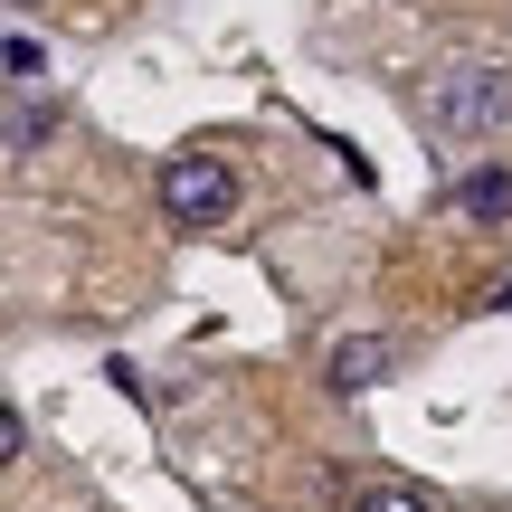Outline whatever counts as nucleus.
<instances>
[{"instance_id":"obj_5","label":"nucleus","mask_w":512,"mask_h":512,"mask_svg":"<svg viewBox=\"0 0 512 512\" xmlns=\"http://www.w3.org/2000/svg\"><path fill=\"white\" fill-rule=\"evenodd\" d=\"M48 133H57V105H38V95H19V105H10V162H29V152L48 143Z\"/></svg>"},{"instance_id":"obj_2","label":"nucleus","mask_w":512,"mask_h":512,"mask_svg":"<svg viewBox=\"0 0 512 512\" xmlns=\"http://www.w3.org/2000/svg\"><path fill=\"white\" fill-rule=\"evenodd\" d=\"M238 209V171L219 152H171L162 162V219L171 228H219Z\"/></svg>"},{"instance_id":"obj_3","label":"nucleus","mask_w":512,"mask_h":512,"mask_svg":"<svg viewBox=\"0 0 512 512\" xmlns=\"http://www.w3.org/2000/svg\"><path fill=\"white\" fill-rule=\"evenodd\" d=\"M380 370H389V342H380V332H342L332 361H323V380L351 399V389H380Z\"/></svg>"},{"instance_id":"obj_4","label":"nucleus","mask_w":512,"mask_h":512,"mask_svg":"<svg viewBox=\"0 0 512 512\" xmlns=\"http://www.w3.org/2000/svg\"><path fill=\"white\" fill-rule=\"evenodd\" d=\"M456 209H465V219H484V228H494V219H512V171H503V162L465 171V181H456Z\"/></svg>"},{"instance_id":"obj_1","label":"nucleus","mask_w":512,"mask_h":512,"mask_svg":"<svg viewBox=\"0 0 512 512\" xmlns=\"http://www.w3.org/2000/svg\"><path fill=\"white\" fill-rule=\"evenodd\" d=\"M418 124H427V143H494V133L512 124V67H494V57H465V67L427 76Z\"/></svg>"},{"instance_id":"obj_6","label":"nucleus","mask_w":512,"mask_h":512,"mask_svg":"<svg viewBox=\"0 0 512 512\" xmlns=\"http://www.w3.org/2000/svg\"><path fill=\"white\" fill-rule=\"evenodd\" d=\"M10 86H19V95H38V86H48V48H38L29 29H10Z\"/></svg>"},{"instance_id":"obj_7","label":"nucleus","mask_w":512,"mask_h":512,"mask_svg":"<svg viewBox=\"0 0 512 512\" xmlns=\"http://www.w3.org/2000/svg\"><path fill=\"white\" fill-rule=\"evenodd\" d=\"M351 512H437V503H427L418 484H370V494L351 503Z\"/></svg>"}]
</instances>
